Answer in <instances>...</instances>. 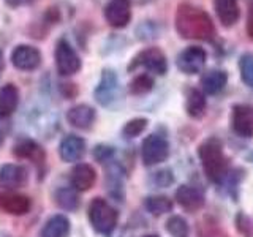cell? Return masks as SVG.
I'll list each match as a JSON object with an SVG mask.
<instances>
[{
	"label": "cell",
	"instance_id": "14",
	"mask_svg": "<svg viewBox=\"0 0 253 237\" xmlns=\"http://www.w3.org/2000/svg\"><path fill=\"white\" fill-rule=\"evenodd\" d=\"M14 155L22 160H29L37 166H43L46 161V154L44 149L38 144L37 141L30 139V138H22L14 144L13 149Z\"/></svg>",
	"mask_w": 253,
	"mask_h": 237
},
{
	"label": "cell",
	"instance_id": "17",
	"mask_svg": "<svg viewBox=\"0 0 253 237\" xmlns=\"http://www.w3.org/2000/svg\"><path fill=\"white\" fill-rule=\"evenodd\" d=\"M70 182H71V187L76 188L78 192H87V190H90L95 185V182H97V172H95V169L90 164L79 163L71 169Z\"/></svg>",
	"mask_w": 253,
	"mask_h": 237
},
{
	"label": "cell",
	"instance_id": "15",
	"mask_svg": "<svg viewBox=\"0 0 253 237\" xmlns=\"http://www.w3.org/2000/svg\"><path fill=\"white\" fill-rule=\"evenodd\" d=\"M85 154V141L76 134H67L63 136L59 144V155L63 161L76 163Z\"/></svg>",
	"mask_w": 253,
	"mask_h": 237
},
{
	"label": "cell",
	"instance_id": "26",
	"mask_svg": "<svg viewBox=\"0 0 253 237\" xmlns=\"http://www.w3.org/2000/svg\"><path fill=\"white\" fill-rule=\"evenodd\" d=\"M154 78L149 73H141L138 76H134L131 79V82L128 84V90L131 95H146L154 89Z\"/></svg>",
	"mask_w": 253,
	"mask_h": 237
},
{
	"label": "cell",
	"instance_id": "22",
	"mask_svg": "<svg viewBox=\"0 0 253 237\" xmlns=\"http://www.w3.org/2000/svg\"><path fill=\"white\" fill-rule=\"evenodd\" d=\"M208 109L206 93L200 89H188L185 95V111L192 118H201Z\"/></svg>",
	"mask_w": 253,
	"mask_h": 237
},
{
	"label": "cell",
	"instance_id": "7",
	"mask_svg": "<svg viewBox=\"0 0 253 237\" xmlns=\"http://www.w3.org/2000/svg\"><path fill=\"white\" fill-rule=\"evenodd\" d=\"M169 155V142L165 136L158 133H152L142 141L141 158L146 166H155L163 163Z\"/></svg>",
	"mask_w": 253,
	"mask_h": 237
},
{
	"label": "cell",
	"instance_id": "20",
	"mask_svg": "<svg viewBox=\"0 0 253 237\" xmlns=\"http://www.w3.org/2000/svg\"><path fill=\"white\" fill-rule=\"evenodd\" d=\"M228 82V73L225 70L212 68L201 76V90L206 95H215L225 89Z\"/></svg>",
	"mask_w": 253,
	"mask_h": 237
},
{
	"label": "cell",
	"instance_id": "11",
	"mask_svg": "<svg viewBox=\"0 0 253 237\" xmlns=\"http://www.w3.org/2000/svg\"><path fill=\"white\" fill-rule=\"evenodd\" d=\"M11 63L21 71H34L42 65V52L30 44H18L11 52Z\"/></svg>",
	"mask_w": 253,
	"mask_h": 237
},
{
	"label": "cell",
	"instance_id": "27",
	"mask_svg": "<svg viewBox=\"0 0 253 237\" xmlns=\"http://www.w3.org/2000/svg\"><path fill=\"white\" fill-rule=\"evenodd\" d=\"M166 231L172 237H190V226L180 215H172L166 221Z\"/></svg>",
	"mask_w": 253,
	"mask_h": 237
},
{
	"label": "cell",
	"instance_id": "1",
	"mask_svg": "<svg viewBox=\"0 0 253 237\" xmlns=\"http://www.w3.org/2000/svg\"><path fill=\"white\" fill-rule=\"evenodd\" d=\"M174 27L180 38L198 40V41H212L215 38V26L206 10L193 3H179L176 16H174Z\"/></svg>",
	"mask_w": 253,
	"mask_h": 237
},
{
	"label": "cell",
	"instance_id": "33",
	"mask_svg": "<svg viewBox=\"0 0 253 237\" xmlns=\"http://www.w3.org/2000/svg\"><path fill=\"white\" fill-rule=\"evenodd\" d=\"M116 150L114 147H111L108 144H98L93 147V158L97 160L98 163H108V161H113Z\"/></svg>",
	"mask_w": 253,
	"mask_h": 237
},
{
	"label": "cell",
	"instance_id": "5",
	"mask_svg": "<svg viewBox=\"0 0 253 237\" xmlns=\"http://www.w3.org/2000/svg\"><path fill=\"white\" fill-rule=\"evenodd\" d=\"M54 59L55 68H57V73L60 76H73L83 68L81 57H79V54L67 38H60L55 43Z\"/></svg>",
	"mask_w": 253,
	"mask_h": 237
},
{
	"label": "cell",
	"instance_id": "18",
	"mask_svg": "<svg viewBox=\"0 0 253 237\" xmlns=\"http://www.w3.org/2000/svg\"><path fill=\"white\" fill-rule=\"evenodd\" d=\"M95 118H97V113L89 105H76L70 108L67 113L68 123L79 130H89L93 125Z\"/></svg>",
	"mask_w": 253,
	"mask_h": 237
},
{
	"label": "cell",
	"instance_id": "39",
	"mask_svg": "<svg viewBox=\"0 0 253 237\" xmlns=\"http://www.w3.org/2000/svg\"><path fill=\"white\" fill-rule=\"evenodd\" d=\"M142 237H160V236H157V234H146V236H142Z\"/></svg>",
	"mask_w": 253,
	"mask_h": 237
},
{
	"label": "cell",
	"instance_id": "23",
	"mask_svg": "<svg viewBox=\"0 0 253 237\" xmlns=\"http://www.w3.org/2000/svg\"><path fill=\"white\" fill-rule=\"evenodd\" d=\"M70 220L65 215H54L46 221L40 237H67L70 234Z\"/></svg>",
	"mask_w": 253,
	"mask_h": 237
},
{
	"label": "cell",
	"instance_id": "31",
	"mask_svg": "<svg viewBox=\"0 0 253 237\" xmlns=\"http://www.w3.org/2000/svg\"><path fill=\"white\" fill-rule=\"evenodd\" d=\"M236 228L244 237H253V220L247 213L239 212L236 215Z\"/></svg>",
	"mask_w": 253,
	"mask_h": 237
},
{
	"label": "cell",
	"instance_id": "2",
	"mask_svg": "<svg viewBox=\"0 0 253 237\" xmlns=\"http://www.w3.org/2000/svg\"><path fill=\"white\" fill-rule=\"evenodd\" d=\"M198 157L204 174L213 184H221L228 176V160L223 152V144L215 136L204 139L198 147Z\"/></svg>",
	"mask_w": 253,
	"mask_h": 237
},
{
	"label": "cell",
	"instance_id": "10",
	"mask_svg": "<svg viewBox=\"0 0 253 237\" xmlns=\"http://www.w3.org/2000/svg\"><path fill=\"white\" fill-rule=\"evenodd\" d=\"M231 126L237 136L250 139L253 136V106L239 103L231 111Z\"/></svg>",
	"mask_w": 253,
	"mask_h": 237
},
{
	"label": "cell",
	"instance_id": "38",
	"mask_svg": "<svg viewBox=\"0 0 253 237\" xmlns=\"http://www.w3.org/2000/svg\"><path fill=\"white\" fill-rule=\"evenodd\" d=\"M3 70H5V59H3V52L0 49V78L3 75Z\"/></svg>",
	"mask_w": 253,
	"mask_h": 237
},
{
	"label": "cell",
	"instance_id": "32",
	"mask_svg": "<svg viewBox=\"0 0 253 237\" xmlns=\"http://www.w3.org/2000/svg\"><path fill=\"white\" fill-rule=\"evenodd\" d=\"M150 182L158 187V188H166L169 187L172 182H174V176H172V171L171 169H160L154 172L152 176H150Z\"/></svg>",
	"mask_w": 253,
	"mask_h": 237
},
{
	"label": "cell",
	"instance_id": "24",
	"mask_svg": "<svg viewBox=\"0 0 253 237\" xmlns=\"http://www.w3.org/2000/svg\"><path fill=\"white\" fill-rule=\"evenodd\" d=\"M54 201L60 209L73 212L79 207V195L78 190L73 187H60L55 190Z\"/></svg>",
	"mask_w": 253,
	"mask_h": 237
},
{
	"label": "cell",
	"instance_id": "28",
	"mask_svg": "<svg viewBox=\"0 0 253 237\" xmlns=\"http://www.w3.org/2000/svg\"><path fill=\"white\" fill-rule=\"evenodd\" d=\"M239 73L245 85L253 89V54L245 52L239 57Z\"/></svg>",
	"mask_w": 253,
	"mask_h": 237
},
{
	"label": "cell",
	"instance_id": "4",
	"mask_svg": "<svg viewBox=\"0 0 253 237\" xmlns=\"http://www.w3.org/2000/svg\"><path fill=\"white\" fill-rule=\"evenodd\" d=\"M139 68H144L152 75L163 76L166 75V71H168V59H166L165 52L160 47L150 46V47H146V49H141L130 60L128 67H126L128 73H133V71H136Z\"/></svg>",
	"mask_w": 253,
	"mask_h": 237
},
{
	"label": "cell",
	"instance_id": "30",
	"mask_svg": "<svg viewBox=\"0 0 253 237\" xmlns=\"http://www.w3.org/2000/svg\"><path fill=\"white\" fill-rule=\"evenodd\" d=\"M200 237H228V234L223 231L215 220L212 218H204L203 223L200 225V231H198Z\"/></svg>",
	"mask_w": 253,
	"mask_h": 237
},
{
	"label": "cell",
	"instance_id": "8",
	"mask_svg": "<svg viewBox=\"0 0 253 237\" xmlns=\"http://www.w3.org/2000/svg\"><path fill=\"white\" fill-rule=\"evenodd\" d=\"M206 60H208V54L201 46H188L177 54L176 65L180 73L192 76L201 73L206 67Z\"/></svg>",
	"mask_w": 253,
	"mask_h": 237
},
{
	"label": "cell",
	"instance_id": "37",
	"mask_svg": "<svg viewBox=\"0 0 253 237\" xmlns=\"http://www.w3.org/2000/svg\"><path fill=\"white\" fill-rule=\"evenodd\" d=\"M247 34L253 40V3L250 5V10L247 14Z\"/></svg>",
	"mask_w": 253,
	"mask_h": 237
},
{
	"label": "cell",
	"instance_id": "34",
	"mask_svg": "<svg viewBox=\"0 0 253 237\" xmlns=\"http://www.w3.org/2000/svg\"><path fill=\"white\" fill-rule=\"evenodd\" d=\"M158 34V27H157V24L152 22V21H146V22H142L138 26L136 29V35L139 40H149V38H154L157 37Z\"/></svg>",
	"mask_w": 253,
	"mask_h": 237
},
{
	"label": "cell",
	"instance_id": "36",
	"mask_svg": "<svg viewBox=\"0 0 253 237\" xmlns=\"http://www.w3.org/2000/svg\"><path fill=\"white\" fill-rule=\"evenodd\" d=\"M37 0H5V3L10 8H19V6H27L32 5Z\"/></svg>",
	"mask_w": 253,
	"mask_h": 237
},
{
	"label": "cell",
	"instance_id": "12",
	"mask_svg": "<svg viewBox=\"0 0 253 237\" xmlns=\"http://www.w3.org/2000/svg\"><path fill=\"white\" fill-rule=\"evenodd\" d=\"M29 172L26 166L8 163L0 168V188L3 190H16L27 184Z\"/></svg>",
	"mask_w": 253,
	"mask_h": 237
},
{
	"label": "cell",
	"instance_id": "25",
	"mask_svg": "<svg viewBox=\"0 0 253 237\" xmlns=\"http://www.w3.org/2000/svg\"><path fill=\"white\" fill-rule=\"evenodd\" d=\"M144 205L149 213H152L155 217H160L165 215L172 210V201L169 199L168 196H163V195H152V196H147Z\"/></svg>",
	"mask_w": 253,
	"mask_h": 237
},
{
	"label": "cell",
	"instance_id": "9",
	"mask_svg": "<svg viewBox=\"0 0 253 237\" xmlns=\"http://www.w3.org/2000/svg\"><path fill=\"white\" fill-rule=\"evenodd\" d=\"M103 14L111 27L124 29L131 21V2L130 0H109L103 10Z\"/></svg>",
	"mask_w": 253,
	"mask_h": 237
},
{
	"label": "cell",
	"instance_id": "13",
	"mask_svg": "<svg viewBox=\"0 0 253 237\" xmlns=\"http://www.w3.org/2000/svg\"><path fill=\"white\" fill-rule=\"evenodd\" d=\"M176 201L182 209L190 213L201 210L206 204L204 195L200 192V190L193 185H187V184L180 185L176 190Z\"/></svg>",
	"mask_w": 253,
	"mask_h": 237
},
{
	"label": "cell",
	"instance_id": "3",
	"mask_svg": "<svg viewBox=\"0 0 253 237\" xmlns=\"http://www.w3.org/2000/svg\"><path fill=\"white\" fill-rule=\"evenodd\" d=\"M87 217H89L92 228L101 236L113 234L119 221L117 210L103 198H93L92 202L89 204Z\"/></svg>",
	"mask_w": 253,
	"mask_h": 237
},
{
	"label": "cell",
	"instance_id": "16",
	"mask_svg": "<svg viewBox=\"0 0 253 237\" xmlns=\"http://www.w3.org/2000/svg\"><path fill=\"white\" fill-rule=\"evenodd\" d=\"M32 207L30 198L19 193H0V209L10 215H26Z\"/></svg>",
	"mask_w": 253,
	"mask_h": 237
},
{
	"label": "cell",
	"instance_id": "21",
	"mask_svg": "<svg viewBox=\"0 0 253 237\" xmlns=\"http://www.w3.org/2000/svg\"><path fill=\"white\" fill-rule=\"evenodd\" d=\"M19 105V90L14 84H6L0 89V118H10Z\"/></svg>",
	"mask_w": 253,
	"mask_h": 237
},
{
	"label": "cell",
	"instance_id": "6",
	"mask_svg": "<svg viewBox=\"0 0 253 237\" xmlns=\"http://www.w3.org/2000/svg\"><path fill=\"white\" fill-rule=\"evenodd\" d=\"M93 97L101 106H111L121 98V82H119V76L114 70L105 68L101 71L100 81L95 87Z\"/></svg>",
	"mask_w": 253,
	"mask_h": 237
},
{
	"label": "cell",
	"instance_id": "29",
	"mask_svg": "<svg viewBox=\"0 0 253 237\" xmlns=\"http://www.w3.org/2000/svg\"><path fill=\"white\" fill-rule=\"evenodd\" d=\"M147 125H149L147 117H134L124 125L122 134L125 138H136L147 128Z\"/></svg>",
	"mask_w": 253,
	"mask_h": 237
},
{
	"label": "cell",
	"instance_id": "19",
	"mask_svg": "<svg viewBox=\"0 0 253 237\" xmlns=\"http://www.w3.org/2000/svg\"><path fill=\"white\" fill-rule=\"evenodd\" d=\"M213 10L223 27H233L241 18V8L237 0H213Z\"/></svg>",
	"mask_w": 253,
	"mask_h": 237
},
{
	"label": "cell",
	"instance_id": "35",
	"mask_svg": "<svg viewBox=\"0 0 253 237\" xmlns=\"http://www.w3.org/2000/svg\"><path fill=\"white\" fill-rule=\"evenodd\" d=\"M11 130V120L10 118H0V147L3 146L5 139L8 138Z\"/></svg>",
	"mask_w": 253,
	"mask_h": 237
}]
</instances>
